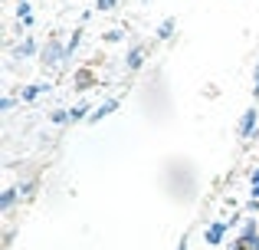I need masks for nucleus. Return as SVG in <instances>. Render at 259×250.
I'll return each instance as SVG.
<instances>
[{"label": "nucleus", "instance_id": "nucleus-10", "mask_svg": "<svg viewBox=\"0 0 259 250\" xmlns=\"http://www.w3.org/2000/svg\"><path fill=\"white\" fill-rule=\"evenodd\" d=\"M82 116H89V105H76V109L69 112V119H76V122H79Z\"/></svg>", "mask_w": 259, "mask_h": 250}, {"label": "nucleus", "instance_id": "nucleus-15", "mask_svg": "<svg viewBox=\"0 0 259 250\" xmlns=\"http://www.w3.org/2000/svg\"><path fill=\"white\" fill-rule=\"evenodd\" d=\"M253 96L259 99V63H256V86H253Z\"/></svg>", "mask_w": 259, "mask_h": 250}, {"label": "nucleus", "instance_id": "nucleus-1", "mask_svg": "<svg viewBox=\"0 0 259 250\" xmlns=\"http://www.w3.org/2000/svg\"><path fill=\"white\" fill-rule=\"evenodd\" d=\"M39 59H43V69H56V66H59V63H66L69 56H66V46L59 43L56 37H50V43L43 46V53H39Z\"/></svg>", "mask_w": 259, "mask_h": 250}, {"label": "nucleus", "instance_id": "nucleus-8", "mask_svg": "<svg viewBox=\"0 0 259 250\" xmlns=\"http://www.w3.org/2000/svg\"><path fill=\"white\" fill-rule=\"evenodd\" d=\"M141 59H145V53H141V46H135V50L128 53V69H138Z\"/></svg>", "mask_w": 259, "mask_h": 250}, {"label": "nucleus", "instance_id": "nucleus-4", "mask_svg": "<svg viewBox=\"0 0 259 250\" xmlns=\"http://www.w3.org/2000/svg\"><path fill=\"white\" fill-rule=\"evenodd\" d=\"M33 53H36V40H30V37H26L23 43H17L13 56H17V59H23V56H33Z\"/></svg>", "mask_w": 259, "mask_h": 250}, {"label": "nucleus", "instance_id": "nucleus-2", "mask_svg": "<svg viewBox=\"0 0 259 250\" xmlns=\"http://www.w3.org/2000/svg\"><path fill=\"white\" fill-rule=\"evenodd\" d=\"M253 128H256V109H246L243 119H240V138H249Z\"/></svg>", "mask_w": 259, "mask_h": 250}, {"label": "nucleus", "instance_id": "nucleus-5", "mask_svg": "<svg viewBox=\"0 0 259 250\" xmlns=\"http://www.w3.org/2000/svg\"><path fill=\"white\" fill-rule=\"evenodd\" d=\"M174 26H177V20H174V17H167L164 23L158 26V40H171V37H174Z\"/></svg>", "mask_w": 259, "mask_h": 250}, {"label": "nucleus", "instance_id": "nucleus-17", "mask_svg": "<svg viewBox=\"0 0 259 250\" xmlns=\"http://www.w3.org/2000/svg\"><path fill=\"white\" fill-rule=\"evenodd\" d=\"M253 185H259V171H253Z\"/></svg>", "mask_w": 259, "mask_h": 250}, {"label": "nucleus", "instance_id": "nucleus-7", "mask_svg": "<svg viewBox=\"0 0 259 250\" xmlns=\"http://www.w3.org/2000/svg\"><path fill=\"white\" fill-rule=\"evenodd\" d=\"M115 109H118V102H105L102 109H95V112H92V122H102V119H105L108 112H115Z\"/></svg>", "mask_w": 259, "mask_h": 250}, {"label": "nucleus", "instance_id": "nucleus-3", "mask_svg": "<svg viewBox=\"0 0 259 250\" xmlns=\"http://www.w3.org/2000/svg\"><path fill=\"white\" fill-rule=\"evenodd\" d=\"M223 231H227V224H220V221H217V224H210L207 234H203V237H207V244H220V240H223Z\"/></svg>", "mask_w": 259, "mask_h": 250}, {"label": "nucleus", "instance_id": "nucleus-13", "mask_svg": "<svg viewBox=\"0 0 259 250\" xmlns=\"http://www.w3.org/2000/svg\"><path fill=\"white\" fill-rule=\"evenodd\" d=\"M115 4H118V0H95V7H99V10H112Z\"/></svg>", "mask_w": 259, "mask_h": 250}, {"label": "nucleus", "instance_id": "nucleus-11", "mask_svg": "<svg viewBox=\"0 0 259 250\" xmlns=\"http://www.w3.org/2000/svg\"><path fill=\"white\" fill-rule=\"evenodd\" d=\"M39 96V86H26V89H23V99H26V102H30V99H36Z\"/></svg>", "mask_w": 259, "mask_h": 250}, {"label": "nucleus", "instance_id": "nucleus-6", "mask_svg": "<svg viewBox=\"0 0 259 250\" xmlns=\"http://www.w3.org/2000/svg\"><path fill=\"white\" fill-rule=\"evenodd\" d=\"M13 201H17V188H7V191L0 194V211H10Z\"/></svg>", "mask_w": 259, "mask_h": 250}, {"label": "nucleus", "instance_id": "nucleus-14", "mask_svg": "<svg viewBox=\"0 0 259 250\" xmlns=\"http://www.w3.org/2000/svg\"><path fill=\"white\" fill-rule=\"evenodd\" d=\"M13 109V99H0V112H10Z\"/></svg>", "mask_w": 259, "mask_h": 250}, {"label": "nucleus", "instance_id": "nucleus-9", "mask_svg": "<svg viewBox=\"0 0 259 250\" xmlns=\"http://www.w3.org/2000/svg\"><path fill=\"white\" fill-rule=\"evenodd\" d=\"M92 86V73H79L76 76V89H89Z\"/></svg>", "mask_w": 259, "mask_h": 250}, {"label": "nucleus", "instance_id": "nucleus-18", "mask_svg": "<svg viewBox=\"0 0 259 250\" xmlns=\"http://www.w3.org/2000/svg\"><path fill=\"white\" fill-rule=\"evenodd\" d=\"M20 4H26V0H20Z\"/></svg>", "mask_w": 259, "mask_h": 250}, {"label": "nucleus", "instance_id": "nucleus-16", "mask_svg": "<svg viewBox=\"0 0 259 250\" xmlns=\"http://www.w3.org/2000/svg\"><path fill=\"white\" fill-rule=\"evenodd\" d=\"M177 250H187V240H181V244H177Z\"/></svg>", "mask_w": 259, "mask_h": 250}, {"label": "nucleus", "instance_id": "nucleus-12", "mask_svg": "<svg viewBox=\"0 0 259 250\" xmlns=\"http://www.w3.org/2000/svg\"><path fill=\"white\" fill-rule=\"evenodd\" d=\"M53 122H69V112H63V109H56V112H53Z\"/></svg>", "mask_w": 259, "mask_h": 250}]
</instances>
